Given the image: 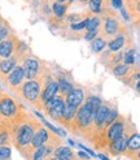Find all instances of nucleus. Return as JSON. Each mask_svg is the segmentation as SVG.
Returning <instances> with one entry per match:
<instances>
[{
  "label": "nucleus",
  "mask_w": 140,
  "mask_h": 160,
  "mask_svg": "<svg viewBox=\"0 0 140 160\" xmlns=\"http://www.w3.org/2000/svg\"><path fill=\"white\" fill-rule=\"evenodd\" d=\"M48 160H57V159H56V158H53V156H51V158H49Z\"/></svg>",
  "instance_id": "36"
},
{
  "label": "nucleus",
  "mask_w": 140,
  "mask_h": 160,
  "mask_svg": "<svg viewBox=\"0 0 140 160\" xmlns=\"http://www.w3.org/2000/svg\"><path fill=\"white\" fill-rule=\"evenodd\" d=\"M132 47V39L127 33V29L122 30L115 37L106 42V48L110 52H118L122 50H127Z\"/></svg>",
  "instance_id": "9"
},
{
  "label": "nucleus",
  "mask_w": 140,
  "mask_h": 160,
  "mask_svg": "<svg viewBox=\"0 0 140 160\" xmlns=\"http://www.w3.org/2000/svg\"><path fill=\"white\" fill-rule=\"evenodd\" d=\"M53 158H56V159H75V155L73 152V150L70 148V147H66V146H57L56 150H54V152H53Z\"/></svg>",
  "instance_id": "18"
},
{
  "label": "nucleus",
  "mask_w": 140,
  "mask_h": 160,
  "mask_svg": "<svg viewBox=\"0 0 140 160\" xmlns=\"http://www.w3.org/2000/svg\"><path fill=\"white\" fill-rule=\"evenodd\" d=\"M99 158H100L101 160H109V159H108L105 155H103V154H99Z\"/></svg>",
  "instance_id": "34"
},
{
  "label": "nucleus",
  "mask_w": 140,
  "mask_h": 160,
  "mask_svg": "<svg viewBox=\"0 0 140 160\" xmlns=\"http://www.w3.org/2000/svg\"><path fill=\"white\" fill-rule=\"evenodd\" d=\"M42 89H43V82L40 77L31 79V81H25L21 86L18 97L25 99L27 103H30V106L42 111V103H40Z\"/></svg>",
  "instance_id": "4"
},
{
  "label": "nucleus",
  "mask_w": 140,
  "mask_h": 160,
  "mask_svg": "<svg viewBox=\"0 0 140 160\" xmlns=\"http://www.w3.org/2000/svg\"><path fill=\"white\" fill-rule=\"evenodd\" d=\"M90 17V16H88ZM88 17H86V18H83V20H81V21H78V22H74V23H70V29H72L73 31H81V30H84L86 29V25H87V20H88Z\"/></svg>",
  "instance_id": "27"
},
{
  "label": "nucleus",
  "mask_w": 140,
  "mask_h": 160,
  "mask_svg": "<svg viewBox=\"0 0 140 160\" xmlns=\"http://www.w3.org/2000/svg\"><path fill=\"white\" fill-rule=\"evenodd\" d=\"M101 98H99V97H96V95H88V97H86V99H84V103L83 104L87 107L92 113H95L96 112V109L100 107V104H101Z\"/></svg>",
  "instance_id": "19"
},
{
  "label": "nucleus",
  "mask_w": 140,
  "mask_h": 160,
  "mask_svg": "<svg viewBox=\"0 0 140 160\" xmlns=\"http://www.w3.org/2000/svg\"><path fill=\"white\" fill-rule=\"evenodd\" d=\"M97 35H99V30H91V31H87V33L83 35V38L86 39V41L91 42L92 39H95Z\"/></svg>",
  "instance_id": "30"
},
{
  "label": "nucleus",
  "mask_w": 140,
  "mask_h": 160,
  "mask_svg": "<svg viewBox=\"0 0 140 160\" xmlns=\"http://www.w3.org/2000/svg\"><path fill=\"white\" fill-rule=\"evenodd\" d=\"M128 121H130L128 118H126V117L122 116V115H118V117H117L114 121L106 128V129H105V134H106V139H108L109 143L113 142L114 139H117L124 132V129H126Z\"/></svg>",
  "instance_id": "10"
},
{
  "label": "nucleus",
  "mask_w": 140,
  "mask_h": 160,
  "mask_svg": "<svg viewBox=\"0 0 140 160\" xmlns=\"http://www.w3.org/2000/svg\"><path fill=\"white\" fill-rule=\"evenodd\" d=\"M110 7L113 8V9L115 11V9H121V8L123 7V2L122 0H110Z\"/></svg>",
  "instance_id": "31"
},
{
  "label": "nucleus",
  "mask_w": 140,
  "mask_h": 160,
  "mask_svg": "<svg viewBox=\"0 0 140 160\" xmlns=\"http://www.w3.org/2000/svg\"><path fill=\"white\" fill-rule=\"evenodd\" d=\"M93 133V113L82 104L78 107L74 116V134L90 139Z\"/></svg>",
  "instance_id": "3"
},
{
  "label": "nucleus",
  "mask_w": 140,
  "mask_h": 160,
  "mask_svg": "<svg viewBox=\"0 0 140 160\" xmlns=\"http://www.w3.org/2000/svg\"><path fill=\"white\" fill-rule=\"evenodd\" d=\"M78 108L72 107V106H68L65 104L64 112H62V116L60 118V125H62L64 128H66L68 130H70L74 134V116H75V112Z\"/></svg>",
  "instance_id": "15"
},
{
  "label": "nucleus",
  "mask_w": 140,
  "mask_h": 160,
  "mask_svg": "<svg viewBox=\"0 0 140 160\" xmlns=\"http://www.w3.org/2000/svg\"><path fill=\"white\" fill-rule=\"evenodd\" d=\"M91 51L95 52V53H100V52H104V50L106 48V41L103 37H96L95 39L91 41Z\"/></svg>",
  "instance_id": "21"
},
{
  "label": "nucleus",
  "mask_w": 140,
  "mask_h": 160,
  "mask_svg": "<svg viewBox=\"0 0 140 160\" xmlns=\"http://www.w3.org/2000/svg\"><path fill=\"white\" fill-rule=\"evenodd\" d=\"M73 2H75V0H68V3H70V4H72Z\"/></svg>",
  "instance_id": "37"
},
{
  "label": "nucleus",
  "mask_w": 140,
  "mask_h": 160,
  "mask_svg": "<svg viewBox=\"0 0 140 160\" xmlns=\"http://www.w3.org/2000/svg\"><path fill=\"white\" fill-rule=\"evenodd\" d=\"M135 61H136V51L134 47L123 51V59H122L123 64H126V65H134Z\"/></svg>",
  "instance_id": "22"
},
{
  "label": "nucleus",
  "mask_w": 140,
  "mask_h": 160,
  "mask_svg": "<svg viewBox=\"0 0 140 160\" xmlns=\"http://www.w3.org/2000/svg\"><path fill=\"white\" fill-rule=\"evenodd\" d=\"M77 155H78V158H79V159H83V160H91V159H90V156H88L87 154H86L84 151H79V152H78Z\"/></svg>",
  "instance_id": "32"
},
{
  "label": "nucleus",
  "mask_w": 140,
  "mask_h": 160,
  "mask_svg": "<svg viewBox=\"0 0 140 160\" xmlns=\"http://www.w3.org/2000/svg\"><path fill=\"white\" fill-rule=\"evenodd\" d=\"M11 34H13V30L9 25V22L3 18L0 21V42H3L4 39L8 38Z\"/></svg>",
  "instance_id": "23"
},
{
  "label": "nucleus",
  "mask_w": 140,
  "mask_h": 160,
  "mask_svg": "<svg viewBox=\"0 0 140 160\" xmlns=\"http://www.w3.org/2000/svg\"><path fill=\"white\" fill-rule=\"evenodd\" d=\"M5 160H9V159H5Z\"/></svg>",
  "instance_id": "41"
},
{
  "label": "nucleus",
  "mask_w": 140,
  "mask_h": 160,
  "mask_svg": "<svg viewBox=\"0 0 140 160\" xmlns=\"http://www.w3.org/2000/svg\"><path fill=\"white\" fill-rule=\"evenodd\" d=\"M21 64V59H20V56L17 55H12L11 58H8V59H2L0 60V81H4L5 77L11 73V72Z\"/></svg>",
  "instance_id": "13"
},
{
  "label": "nucleus",
  "mask_w": 140,
  "mask_h": 160,
  "mask_svg": "<svg viewBox=\"0 0 140 160\" xmlns=\"http://www.w3.org/2000/svg\"><path fill=\"white\" fill-rule=\"evenodd\" d=\"M99 16L101 21H103V23H101V26L99 29V35L103 37L106 42L109 39H112L113 37H115L118 33H121L122 30L126 29V26L122 25V21L118 13L112 7L104 9Z\"/></svg>",
  "instance_id": "2"
},
{
  "label": "nucleus",
  "mask_w": 140,
  "mask_h": 160,
  "mask_svg": "<svg viewBox=\"0 0 140 160\" xmlns=\"http://www.w3.org/2000/svg\"><path fill=\"white\" fill-rule=\"evenodd\" d=\"M44 2H53V0H44Z\"/></svg>",
  "instance_id": "38"
},
{
  "label": "nucleus",
  "mask_w": 140,
  "mask_h": 160,
  "mask_svg": "<svg viewBox=\"0 0 140 160\" xmlns=\"http://www.w3.org/2000/svg\"><path fill=\"white\" fill-rule=\"evenodd\" d=\"M0 91H2V85H0Z\"/></svg>",
  "instance_id": "40"
},
{
  "label": "nucleus",
  "mask_w": 140,
  "mask_h": 160,
  "mask_svg": "<svg viewBox=\"0 0 140 160\" xmlns=\"http://www.w3.org/2000/svg\"><path fill=\"white\" fill-rule=\"evenodd\" d=\"M31 160H44V146H40L34 150Z\"/></svg>",
  "instance_id": "29"
},
{
  "label": "nucleus",
  "mask_w": 140,
  "mask_h": 160,
  "mask_svg": "<svg viewBox=\"0 0 140 160\" xmlns=\"http://www.w3.org/2000/svg\"><path fill=\"white\" fill-rule=\"evenodd\" d=\"M84 99H86V92H84V90L82 89V87H74L68 95L64 97L65 104L75 107V108L81 107L84 103Z\"/></svg>",
  "instance_id": "14"
},
{
  "label": "nucleus",
  "mask_w": 140,
  "mask_h": 160,
  "mask_svg": "<svg viewBox=\"0 0 140 160\" xmlns=\"http://www.w3.org/2000/svg\"><path fill=\"white\" fill-rule=\"evenodd\" d=\"M64 108H65L64 97L60 94H56L53 98H51L48 102L44 103L42 107V111L48 117H51V120H53V121H56V122H60V118L62 116Z\"/></svg>",
  "instance_id": "6"
},
{
  "label": "nucleus",
  "mask_w": 140,
  "mask_h": 160,
  "mask_svg": "<svg viewBox=\"0 0 140 160\" xmlns=\"http://www.w3.org/2000/svg\"><path fill=\"white\" fill-rule=\"evenodd\" d=\"M118 109H117V107L114 106V107H110V109H109V112H108V116H106V121H105V129L106 128L110 125L114 120L118 117Z\"/></svg>",
  "instance_id": "26"
},
{
  "label": "nucleus",
  "mask_w": 140,
  "mask_h": 160,
  "mask_svg": "<svg viewBox=\"0 0 140 160\" xmlns=\"http://www.w3.org/2000/svg\"><path fill=\"white\" fill-rule=\"evenodd\" d=\"M11 156H12L11 146H0V160L11 159Z\"/></svg>",
  "instance_id": "28"
},
{
  "label": "nucleus",
  "mask_w": 140,
  "mask_h": 160,
  "mask_svg": "<svg viewBox=\"0 0 140 160\" xmlns=\"http://www.w3.org/2000/svg\"><path fill=\"white\" fill-rule=\"evenodd\" d=\"M25 74H23V70L21 65H17L9 74L5 77V79L2 82L7 89H9L12 92H14L16 95L18 97L20 90H21V86L25 82Z\"/></svg>",
  "instance_id": "7"
},
{
  "label": "nucleus",
  "mask_w": 140,
  "mask_h": 160,
  "mask_svg": "<svg viewBox=\"0 0 140 160\" xmlns=\"http://www.w3.org/2000/svg\"><path fill=\"white\" fill-rule=\"evenodd\" d=\"M20 42L21 41L16 37L14 33L5 38L3 42H0V59H8L12 55H14L20 46Z\"/></svg>",
  "instance_id": "11"
},
{
  "label": "nucleus",
  "mask_w": 140,
  "mask_h": 160,
  "mask_svg": "<svg viewBox=\"0 0 140 160\" xmlns=\"http://www.w3.org/2000/svg\"><path fill=\"white\" fill-rule=\"evenodd\" d=\"M48 139H49V133H48V130H47L45 128L40 126V128H39V129L34 133L33 138H31V142H30V146L35 150V148L40 147V146H44L45 143L48 142Z\"/></svg>",
  "instance_id": "16"
},
{
  "label": "nucleus",
  "mask_w": 140,
  "mask_h": 160,
  "mask_svg": "<svg viewBox=\"0 0 140 160\" xmlns=\"http://www.w3.org/2000/svg\"><path fill=\"white\" fill-rule=\"evenodd\" d=\"M22 109H25V107L18 100L3 90L0 91V125L8 129L18 118Z\"/></svg>",
  "instance_id": "1"
},
{
  "label": "nucleus",
  "mask_w": 140,
  "mask_h": 160,
  "mask_svg": "<svg viewBox=\"0 0 140 160\" xmlns=\"http://www.w3.org/2000/svg\"><path fill=\"white\" fill-rule=\"evenodd\" d=\"M136 132L135 129V125L132 124V121L130 120L127 126H126V129H124V132L119 135L117 139H114L113 142L109 143V146H108V152L112 156H118V155H123L124 152V150H126V146H127V141L130 138V135Z\"/></svg>",
  "instance_id": "5"
},
{
  "label": "nucleus",
  "mask_w": 140,
  "mask_h": 160,
  "mask_svg": "<svg viewBox=\"0 0 140 160\" xmlns=\"http://www.w3.org/2000/svg\"><path fill=\"white\" fill-rule=\"evenodd\" d=\"M57 3H68V0H56Z\"/></svg>",
  "instance_id": "35"
},
{
  "label": "nucleus",
  "mask_w": 140,
  "mask_h": 160,
  "mask_svg": "<svg viewBox=\"0 0 140 160\" xmlns=\"http://www.w3.org/2000/svg\"><path fill=\"white\" fill-rule=\"evenodd\" d=\"M22 67L23 74H25V79L26 81H31V79H35L39 77L42 72V61L39 60L35 56H30L27 55L25 59L22 60V62L20 64Z\"/></svg>",
  "instance_id": "8"
},
{
  "label": "nucleus",
  "mask_w": 140,
  "mask_h": 160,
  "mask_svg": "<svg viewBox=\"0 0 140 160\" xmlns=\"http://www.w3.org/2000/svg\"><path fill=\"white\" fill-rule=\"evenodd\" d=\"M101 26V18L100 16H90L88 20H87V25H86V29L87 31L91 30H99Z\"/></svg>",
  "instance_id": "24"
},
{
  "label": "nucleus",
  "mask_w": 140,
  "mask_h": 160,
  "mask_svg": "<svg viewBox=\"0 0 140 160\" xmlns=\"http://www.w3.org/2000/svg\"><path fill=\"white\" fill-rule=\"evenodd\" d=\"M139 154H140V134L136 132H134L130 138L127 141V146H126V150H124L123 155L130 158L131 160H139Z\"/></svg>",
  "instance_id": "12"
},
{
  "label": "nucleus",
  "mask_w": 140,
  "mask_h": 160,
  "mask_svg": "<svg viewBox=\"0 0 140 160\" xmlns=\"http://www.w3.org/2000/svg\"><path fill=\"white\" fill-rule=\"evenodd\" d=\"M56 82H57V87H58V92H60V95H62V97L68 95L70 91L74 89L73 83L70 82V81H68V79L64 78V77H62V78H58Z\"/></svg>",
  "instance_id": "20"
},
{
  "label": "nucleus",
  "mask_w": 140,
  "mask_h": 160,
  "mask_svg": "<svg viewBox=\"0 0 140 160\" xmlns=\"http://www.w3.org/2000/svg\"><path fill=\"white\" fill-rule=\"evenodd\" d=\"M11 134L5 126L0 125V146H11Z\"/></svg>",
  "instance_id": "25"
},
{
  "label": "nucleus",
  "mask_w": 140,
  "mask_h": 160,
  "mask_svg": "<svg viewBox=\"0 0 140 160\" xmlns=\"http://www.w3.org/2000/svg\"><path fill=\"white\" fill-rule=\"evenodd\" d=\"M56 94H58V87H57V82L56 81H49L47 82L43 89H42V94H40V103H42V107L45 102H48L51 98H53Z\"/></svg>",
  "instance_id": "17"
},
{
  "label": "nucleus",
  "mask_w": 140,
  "mask_h": 160,
  "mask_svg": "<svg viewBox=\"0 0 140 160\" xmlns=\"http://www.w3.org/2000/svg\"><path fill=\"white\" fill-rule=\"evenodd\" d=\"M79 147H81L82 150H84V151H86V152H88V154H91L92 156H95V152H93V151H92V150L87 148V147H86V146H82V145H79Z\"/></svg>",
  "instance_id": "33"
},
{
  "label": "nucleus",
  "mask_w": 140,
  "mask_h": 160,
  "mask_svg": "<svg viewBox=\"0 0 140 160\" xmlns=\"http://www.w3.org/2000/svg\"><path fill=\"white\" fill-rule=\"evenodd\" d=\"M3 20V17H2V14H0V21H2Z\"/></svg>",
  "instance_id": "39"
}]
</instances>
